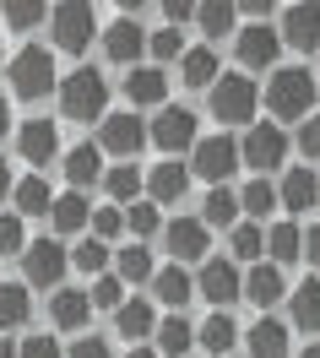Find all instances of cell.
Here are the masks:
<instances>
[{"instance_id":"cell-1","label":"cell","mask_w":320,"mask_h":358,"mask_svg":"<svg viewBox=\"0 0 320 358\" xmlns=\"http://www.w3.org/2000/svg\"><path fill=\"white\" fill-rule=\"evenodd\" d=\"M60 114H66V120H82V125H92V120L103 125V120H109V82L92 66L71 71L66 82H60Z\"/></svg>"},{"instance_id":"cell-2","label":"cell","mask_w":320,"mask_h":358,"mask_svg":"<svg viewBox=\"0 0 320 358\" xmlns=\"http://www.w3.org/2000/svg\"><path fill=\"white\" fill-rule=\"evenodd\" d=\"M315 76L304 66H277L272 82H266V109L277 120H310V103H315Z\"/></svg>"},{"instance_id":"cell-3","label":"cell","mask_w":320,"mask_h":358,"mask_svg":"<svg viewBox=\"0 0 320 358\" xmlns=\"http://www.w3.org/2000/svg\"><path fill=\"white\" fill-rule=\"evenodd\" d=\"M255 109H261V87H255L245 71H223L217 87H212V114L223 125H250Z\"/></svg>"},{"instance_id":"cell-4","label":"cell","mask_w":320,"mask_h":358,"mask_svg":"<svg viewBox=\"0 0 320 358\" xmlns=\"http://www.w3.org/2000/svg\"><path fill=\"white\" fill-rule=\"evenodd\" d=\"M11 92L17 98H44L49 87H54V60H49V49L44 44H27L17 49V60H11Z\"/></svg>"},{"instance_id":"cell-5","label":"cell","mask_w":320,"mask_h":358,"mask_svg":"<svg viewBox=\"0 0 320 358\" xmlns=\"http://www.w3.org/2000/svg\"><path fill=\"white\" fill-rule=\"evenodd\" d=\"M49 27H54V44L66 49V55H82L92 44V33H98V17H92V6H82V0H66V6L49 11Z\"/></svg>"},{"instance_id":"cell-6","label":"cell","mask_w":320,"mask_h":358,"mask_svg":"<svg viewBox=\"0 0 320 358\" xmlns=\"http://www.w3.org/2000/svg\"><path fill=\"white\" fill-rule=\"evenodd\" d=\"M147 141H152V131L141 125L136 114H109V120L98 125V147H103V152H115V157H125V163H131Z\"/></svg>"},{"instance_id":"cell-7","label":"cell","mask_w":320,"mask_h":358,"mask_svg":"<svg viewBox=\"0 0 320 358\" xmlns=\"http://www.w3.org/2000/svg\"><path fill=\"white\" fill-rule=\"evenodd\" d=\"M239 163H245V157H239V147H233L228 136H201L196 152H190V169H196L201 179H212V185H223Z\"/></svg>"},{"instance_id":"cell-8","label":"cell","mask_w":320,"mask_h":358,"mask_svg":"<svg viewBox=\"0 0 320 358\" xmlns=\"http://www.w3.org/2000/svg\"><path fill=\"white\" fill-rule=\"evenodd\" d=\"M22 266H27V282H33V288H60L71 255L54 245V239H33V245L22 250Z\"/></svg>"},{"instance_id":"cell-9","label":"cell","mask_w":320,"mask_h":358,"mask_svg":"<svg viewBox=\"0 0 320 358\" xmlns=\"http://www.w3.org/2000/svg\"><path fill=\"white\" fill-rule=\"evenodd\" d=\"M152 141H158L163 152H184V147L196 152V141H201V136H196V114H190V109H174V103H163L158 120H152Z\"/></svg>"},{"instance_id":"cell-10","label":"cell","mask_w":320,"mask_h":358,"mask_svg":"<svg viewBox=\"0 0 320 358\" xmlns=\"http://www.w3.org/2000/svg\"><path fill=\"white\" fill-rule=\"evenodd\" d=\"M196 293H201V299H212L217 310H228L233 299H245V277H239V266H233V261H206L201 277H196Z\"/></svg>"},{"instance_id":"cell-11","label":"cell","mask_w":320,"mask_h":358,"mask_svg":"<svg viewBox=\"0 0 320 358\" xmlns=\"http://www.w3.org/2000/svg\"><path fill=\"white\" fill-rule=\"evenodd\" d=\"M239 157H245L250 169H261V174H266V169H282V157H288V136H282V125H250Z\"/></svg>"},{"instance_id":"cell-12","label":"cell","mask_w":320,"mask_h":358,"mask_svg":"<svg viewBox=\"0 0 320 358\" xmlns=\"http://www.w3.org/2000/svg\"><path fill=\"white\" fill-rule=\"evenodd\" d=\"M163 245H168L174 266H180V261H201L206 245H212V234H206L201 217H174V223L163 228Z\"/></svg>"},{"instance_id":"cell-13","label":"cell","mask_w":320,"mask_h":358,"mask_svg":"<svg viewBox=\"0 0 320 358\" xmlns=\"http://www.w3.org/2000/svg\"><path fill=\"white\" fill-rule=\"evenodd\" d=\"M277 49H282V33L272 22H250L239 33V60L250 71H272L277 66Z\"/></svg>"},{"instance_id":"cell-14","label":"cell","mask_w":320,"mask_h":358,"mask_svg":"<svg viewBox=\"0 0 320 358\" xmlns=\"http://www.w3.org/2000/svg\"><path fill=\"white\" fill-rule=\"evenodd\" d=\"M277 33H282V44H293V49H304V55H315V49H320V6H288Z\"/></svg>"},{"instance_id":"cell-15","label":"cell","mask_w":320,"mask_h":358,"mask_svg":"<svg viewBox=\"0 0 320 358\" xmlns=\"http://www.w3.org/2000/svg\"><path fill=\"white\" fill-rule=\"evenodd\" d=\"M103 49H109V60H119V66H136V55L147 49V33H141L136 17H119V22L103 27Z\"/></svg>"},{"instance_id":"cell-16","label":"cell","mask_w":320,"mask_h":358,"mask_svg":"<svg viewBox=\"0 0 320 358\" xmlns=\"http://www.w3.org/2000/svg\"><path fill=\"white\" fill-rule=\"evenodd\" d=\"M115 326H119V336H131V342H147V336H158V310H152V299H125L115 310Z\"/></svg>"},{"instance_id":"cell-17","label":"cell","mask_w":320,"mask_h":358,"mask_svg":"<svg viewBox=\"0 0 320 358\" xmlns=\"http://www.w3.org/2000/svg\"><path fill=\"white\" fill-rule=\"evenodd\" d=\"M17 152L27 163H49V157L60 152V131L49 125V120H22V131H17Z\"/></svg>"},{"instance_id":"cell-18","label":"cell","mask_w":320,"mask_h":358,"mask_svg":"<svg viewBox=\"0 0 320 358\" xmlns=\"http://www.w3.org/2000/svg\"><path fill=\"white\" fill-rule=\"evenodd\" d=\"M92 315V299L82 288H54V299H49V320L60 326V331H82Z\"/></svg>"},{"instance_id":"cell-19","label":"cell","mask_w":320,"mask_h":358,"mask_svg":"<svg viewBox=\"0 0 320 358\" xmlns=\"http://www.w3.org/2000/svg\"><path fill=\"white\" fill-rule=\"evenodd\" d=\"M233 342H239V326H233V315H228V310L206 315L201 326H196V348H206L212 358H228V353H233Z\"/></svg>"},{"instance_id":"cell-20","label":"cell","mask_w":320,"mask_h":358,"mask_svg":"<svg viewBox=\"0 0 320 358\" xmlns=\"http://www.w3.org/2000/svg\"><path fill=\"white\" fill-rule=\"evenodd\" d=\"M92 223V206L82 190H66V196H54V206H49V228L54 234H82V228Z\"/></svg>"},{"instance_id":"cell-21","label":"cell","mask_w":320,"mask_h":358,"mask_svg":"<svg viewBox=\"0 0 320 358\" xmlns=\"http://www.w3.org/2000/svg\"><path fill=\"white\" fill-rule=\"evenodd\" d=\"M245 348H250V358H282L288 353V326L272 320V315H261L250 331H245Z\"/></svg>"},{"instance_id":"cell-22","label":"cell","mask_w":320,"mask_h":358,"mask_svg":"<svg viewBox=\"0 0 320 358\" xmlns=\"http://www.w3.org/2000/svg\"><path fill=\"white\" fill-rule=\"evenodd\" d=\"M184 185H190V169H180L174 157L168 163H158L152 174H147V196H152V206H168L184 196Z\"/></svg>"},{"instance_id":"cell-23","label":"cell","mask_w":320,"mask_h":358,"mask_svg":"<svg viewBox=\"0 0 320 358\" xmlns=\"http://www.w3.org/2000/svg\"><path fill=\"white\" fill-rule=\"evenodd\" d=\"M180 82L184 87H217V49H206V44L184 49L180 55Z\"/></svg>"},{"instance_id":"cell-24","label":"cell","mask_w":320,"mask_h":358,"mask_svg":"<svg viewBox=\"0 0 320 358\" xmlns=\"http://www.w3.org/2000/svg\"><path fill=\"white\" fill-rule=\"evenodd\" d=\"M277 201L288 206V212H310V206L320 201V179L310 174V169H288L282 190H277Z\"/></svg>"},{"instance_id":"cell-25","label":"cell","mask_w":320,"mask_h":358,"mask_svg":"<svg viewBox=\"0 0 320 358\" xmlns=\"http://www.w3.org/2000/svg\"><path fill=\"white\" fill-rule=\"evenodd\" d=\"M125 98H131V103H163V98H168V76H163L158 66H131Z\"/></svg>"},{"instance_id":"cell-26","label":"cell","mask_w":320,"mask_h":358,"mask_svg":"<svg viewBox=\"0 0 320 358\" xmlns=\"http://www.w3.org/2000/svg\"><path fill=\"white\" fill-rule=\"evenodd\" d=\"M266 255H272V266L304 261V228L298 223H272L266 228Z\"/></svg>"},{"instance_id":"cell-27","label":"cell","mask_w":320,"mask_h":358,"mask_svg":"<svg viewBox=\"0 0 320 358\" xmlns=\"http://www.w3.org/2000/svg\"><path fill=\"white\" fill-rule=\"evenodd\" d=\"M239 212H245V206H239V196H233L228 185H212V190H206V206H201V223L206 228H239Z\"/></svg>"},{"instance_id":"cell-28","label":"cell","mask_w":320,"mask_h":358,"mask_svg":"<svg viewBox=\"0 0 320 358\" xmlns=\"http://www.w3.org/2000/svg\"><path fill=\"white\" fill-rule=\"evenodd\" d=\"M245 299H250V304H261V310H272L277 299H282V271L266 266V261H261V266H250V271H245Z\"/></svg>"},{"instance_id":"cell-29","label":"cell","mask_w":320,"mask_h":358,"mask_svg":"<svg viewBox=\"0 0 320 358\" xmlns=\"http://www.w3.org/2000/svg\"><path fill=\"white\" fill-rule=\"evenodd\" d=\"M115 277H119V282H152V277H158V266H152V250H147V245L115 250Z\"/></svg>"},{"instance_id":"cell-30","label":"cell","mask_w":320,"mask_h":358,"mask_svg":"<svg viewBox=\"0 0 320 358\" xmlns=\"http://www.w3.org/2000/svg\"><path fill=\"white\" fill-rule=\"evenodd\" d=\"M98 169H103V147L82 141V147H71V152H66V179H71V190L92 185V179H98Z\"/></svg>"},{"instance_id":"cell-31","label":"cell","mask_w":320,"mask_h":358,"mask_svg":"<svg viewBox=\"0 0 320 358\" xmlns=\"http://www.w3.org/2000/svg\"><path fill=\"white\" fill-rule=\"evenodd\" d=\"M288 310H293V326H298V331H320V277L298 282L293 299H288Z\"/></svg>"},{"instance_id":"cell-32","label":"cell","mask_w":320,"mask_h":358,"mask_svg":"<svg viewBox=\"0 0 320 358\" xmlns=\"http://www.w3.org/2000/svg\"><path fill=\"white\" fill-rule=\"evenodd\" d=\"M27 315H33L27 288H22V282H0V331H17V326H27Z\"/></svg>"},{"instance_id":"cell-33","label":"cell","mask_w":320,"mask_h":358,"mask_svg":"<svg viewBox=\"0 0 320 358\" xmlns=\"http://www.w3.org/2000/svg\"><path fill=\"white\" fill-rule=\"evenodd\" d=\"M11 201H17V217H49L54 196H49V185H44V179H17Z\"/></svg>"},{"instance_id":"cell-34","label":"cell","mask_w":320,"mask_h":358,"mask_svg":"<svg viewBox=\"0 0 320 358\" xmlns=\"http://www.w3.org/2000/svg\"><path fill=\"white\" fill-rule=\"evenodd\" d=\"M158 348H163L168 358L190 353V348H196V326H190L184 315H163V320H158Z\"/></svg>"},{"instance_id":"cell-35","label":"cell","mask_w":320,"mask_h":358,"mask_svg":"<svg viewBox=\"0 0 320 358\" xmlns=\"http://www.w3.org/2000/svg\"><path fill=\"white\" fill-rule=\"evenodd\" d=\"M152 293H158L168 310H184V304H190V293H196V282L184 277V266H168V271L152 277Z\"/></svg>"},{"instance_id":"cell-36","label":"cell","mask_w":320,"mask_h":358,"mask_svg":"<svg viewBox=\"0 0 320 358\" xmlns=\"http://www.w3.org/2000/svg\"><path fill=\"white\" fill-rule=\"evenodd\" d=\"M233 261H255L261 266V255H266V228H255V223H239L233 228Z\"/></svg>"},{"instance_id":"cell-37","label":"cell","mask_w":320,"mask_h":358,"mask_svg":"<svg viewBox=\"0 0 320 358\" xmlns=\"http://www.w3.org/2000/svg\"><path fill=\"white\" fill-rule=\"evenodd\" d=\"M109 255H115V250L103 245V239H82V245L71 250V266H82V271H92V277H103V266H109Z\"/></svg>"},{"instance_id":"cell-38","label":"cell","mask_w":320,"mask_h":358,"mask_svg":"<svg viewBox=\"0 0 320 358\" xmlns=\"http://www.w3.org/2000/svg\"><path fill=\"white\" fill-rule=\"evenodd\" d=\"M103 190H109L115 201H131V196L141 190V169H136V163H119V169H109V174H103Z\"/></svg>"},{"instance_id":"cell-39","label":"cell","mask_w":320,"mask_h":358,"mask_svg":"<svg viewBox=\"0 0 320 358\" xmlns=\"http://www.w3.org/2000/svg\"><path fill=\"white\" fill-rule=\"evenodd\" d=\"M233 6H196V22H201L206 38H223V33H233Z\"/></svg>"},{"instance_id":"cell-40","label":"cell","mask_w":320,"mask_h":358,"mask_svg":"<svg viewBox=\"0 0 320 358\" xmlns=\"http://www.w3.org/2000/svg\"><path fill=\"white\" fill-rule=\"evenodd\" d=\"M239 206H245L250 217H266V212H272V206H277V190H272V185H266V179H250V185L239 190Z\"/></svg>"},{"instance_id":"cell-41","label":"cell","mask_w":320,"mask_h":358,"mask_svg":"<svg viewBox=\"0 0 320 358\" xmlns=\"http://www.w3.org/2000/svg\"><path fill=\"white\" fill-rule=\"evenodd\" d=\"M92 310H119V304H125V282H119V277H109V271H103V277H92Z\"/></svg>"},{"instance_id":"cell-42","label":"cell","mask_w":320,"mask_h":358,"mask_svg":"<svg viewBox=\"0 0 320 358\" xmlns=\"http://www.w3.org/2000/svg\"><path fill=\"white\" fill-rule=\"evenodd\" d=\"M125 228H131L136 239H147V234H158V228H163L158 206H152V201H136V206H131V212H125Z\"/></svg>"},{"instance_id":"cell-43","label":"cell","mask_w":320,"mask_h":358,"mask_svg":"<svg viewBox=\"0 0 320 358\" xmlns=\"http://www.w3.org/2000/svg\"><path fill=\"white\" fill-rule=\"evenodd\" d=\"M44 17H49V6H33V0H17V6H6V27H17V33L38 27Z\"/></svg>"},{"instance_id":"cell-44","label":"cell","mask_w":320,"mask_h":358,"mask_svg":"<svg viewBox=\"0 0 320 358\" xmlns=\"http://www.w3.org/2000/svg\"><path fill=\"white\" fill-rule=\"evenodd\" d=\"M17 250H27L22 217H17V212H0V255H17Z\"/></svg>"},{"instance_id":"cell-45","label":"cell","mask_w":320,"mask_h":358,"mask_svg":"<svg viewBox=\"0 0 320 358\" xmlns=\"http://www.w3.org/2000/svg\"><path fill=\"white\" fill-rule=\"evenodd\" d=\"M115 234H125V212L119 206H98L92 212V239H115Z\"/></svg>"},{"instance_id":"cell-46","label":"cell","mask_w":320,"mask_h":358,"mask_svg":"<svg viewBox=\"0 0 320 358\" xmlns=\"http://www.w3.org/2000/svg\"><path fill=\"white\" fill-rule=\"evenodd\" d=\"M180 27H158V33H147V49H152V55H158V60H174V55H180Z\"/></svg>"},{"instance_id":"cell-47","label":"cell","mask_w":320,"mask_h":358,"mask_svg":"<svg viewBox=\"0 0 320 358\" xmlns=\"http://www.w3.org/2000/svg\"><path fill=\"white\" fill-rule=\"evenodd\" d=\"M298 147H304V157H315V163H320V114H310V120H304V131H298Z\"/></svg>"},{"instance_id":"cell-48","label":"cell","mask_w":320,"mask_h":358,"mask_svg":"<svg viewBox=\"0 0 320 358\" xmlns=\"http://www.w3.org/2000/svg\"><path fill=\"white\" fill-rule=\"evenodd\" d=\"M17 358H60V348H54L49 336H27L22 348H17Z\"/></svg>"},{"instance_id":"cell-49","label":"cell","mask_w":320,"mask_h":358,"mask_svg":"<svg viewBox=\"0 0 320 358\" xmlns=\"http://www.w3.org/2000/svg\"><path fill=\"white\" fill-rule=\"evenodd\" d=\"M71 358H115V353H109V342H103V336H82V342L71 348Z\"/></svg>"},{"instance_id":"cell-50","label":"cell","mask_w":320,"mask_h":358,"mask_svg":"<svg viewBox=\"0 0 320 358\" xmlns=\"http://www.w3.org/2000/svg\"><path fill=\"white\" fill-rule=\"evenodd\" d=\"M163 17H168V27H184L190 17H196V6H184V0H168V6H163Z\"/></svg>"},{"instance_id":"cell-51","label":"cell","mask_w":320,"mask_h":358,"mask_svg":"<svg viewBox=\"0 0 320 358\" xmlns=\"http://www.w3.org/2000/svg\"><path fill=\"white\" fill-rule=\"evenodd\" d=\"M239 11H245V17H250V22H266V17H272V0H245V6H239Z\"/></svg>"},{"instance_id":"cell-52","label":"cell","mask_w":320,"mask_h":358,"mask_svg":"<svg viewBox=\"0 0 320 358\" xmlns=\"http://www.w3.org/2000/svg\"><path fill=\"white\" fill-rule=\"evenodd\" d=\"M304 261H315V266H320V223L304 234Z\"/></svg>"},{"instance_id":"cell-53","label":"cell","mask_w":320,"mask_h":358,"mask_svg":"<svg viewBox=\"0 0 320 358\" xmlns=\"http://www.w3.org/2000/svg\"><path fill=\"white\" fill-rule=\"evenodd\" d=\"M11 190H17V185H11V169H6V163H0V201H6V196H11Z\"/></svg>"},{"instance_id":"cell-54","label":"cell","mask_w":320,"mask_h":358,"mask_svg":"<svg viewBox=\"0 0 320 358\" xmlns=\"http://www.w3.org/2000/svg\"><path fill=\"white\" fill-rule=\"evenodd\" d=\"M125 358H158V353H152V348L141 342V348H131V353H125Z\"/></svg>"},{"instance_id":"cell-55","label":"cell","mask_w":320,"mask_h":358,"mask_svg":"<svg viewBox=\"0 0 320 358\" xmlns=\"http://www.w3.org/2000/svg\"><path fill=\"white\" fill-rule=\"evenodd\" d=\"M6 125H11V109H6V98H0V136H6Z\"/></svg>"},{"instance_id":"cell-56","label":"cell","mask_w":320,"mask_h":358,"mask_svg":"<svg viewBox=\"0 0 320 358\" xmlns=\"http://www.w3.org/2000/svg\"><path fill=\"white\" fill-rule=\"evenodd\" d=\"M298 358H320V342H304V353Z\"/></svg>"},{"instance_id":"cell-57","label":"cell","mask_w":320,"mask_h":358,"mask_svg":"<svg viewBox=\"0 0 320 358\" xmlns=\"http://www.w3.org/2000/svg\"><path fill=\"white\" fill-rule=\"evenodd\" d=\"M0 358H17V348H11V342H6V336H0Z\"/></svg>"}]
</instances>
